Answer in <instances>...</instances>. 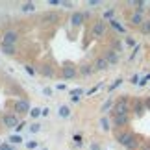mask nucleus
I'll list each match as a JSON object with an SVG mask.
<instances>
[{
  "mask_svg": "<svg viewBox=\"0 0 150 150\" xmlns=\"http://www.w3.org/2000/svg\"><path fill=\"white\" fill-rule=\"evenodd\" d=\"M117 141L124 148H128V150H137V148H139V145H141V139H139V137H137L135 134H132V132H128V130L119 132V134H117Z\"/></svg>",
  "mask_w": 150,
  "mask_h": 150,
  "instance_id": "f257e3e1",
  "label": "nucleus"
},
{
  "mask_svg": "<svg viewBox=\"0 0 150 150\" xmlns=\"http://www.w3.org/2000/svg\"><path fill=\"white\" fill-rule=\"evenodd\" d=\"M130 98H126V96H120V98L113 104V109L111 113L113 115H130Z\"/></svg>",
  "mask_w": 150,
  "mask_h": 150,
  "instance_id": "f03ea898",
  "label": "nucleus"
},
{
  "mask_svg": "<svg viewBox=\"0 0 150 150\" xmlns=\"http://www.w3.org/2000/svg\"><path fill=\"white\" fill-rule=\"evenodd\" d=\"M17 124H19V117L15 113H4L2 115V126H6V128H17Z\"/></svg>",
  "mask_w": 150,
  "mask_h": 150,
  "instance_id": "7ed1b4c3",
  "label": "nucleus"
},
{
  "mask_svg": "<svg viewBox=\"0 0 150 150\" xmlns=\"http://www.w3.org/2000/svg\"><path fill=\"white\" fill-rule=\"evenodd\" d=\"M130 124V115H113L111 117V126L115 128H124Z\"/></svg>",
  "mask_w": 150,
  "mask_h": 150,
  "instance_id": "20e7f679",
  "label": "nucleus"
},
{
  "mask_svg": "<svg viewBox=\"0 0 150 150\" xmlns=\"http://www.w3.org/2000/svg\"><path fill=\"white\" fill-rule=\"evenodd\" d=\"M17 41H19V33H17L15 30L4 32V35H2V45H13V47H15Z\"/></svg>",
  "mask_w": 150,
  "mask_h": 150,
  "instance_id": "39448f33",
  "label": "nucleus"
},
{
  "mask_svg": "<svg viewBox=\"0 0 150 150\" xmlns=\"http://www.w3.org/2000/svg\"><path fill=\"white\" fill-rule=\"evenodd\" d=\"M130 111H134L137 117H141V115L145 113V102H143L141 98L132 100V104H130Z\"/></svg>",
  "mask_w": 150,
  "mask_h": 150,
  "instance_id": "423d86ee",
  "label": "nucleus"
},
{
  "mask_svg": "<svg viewBox=\"0 0 150 150\" xmlns=\"http://www.w3.org/2000/svg\"><path fill=\"white\" fill-rule=\"evenodd\" d=\"M143 22H145V15L139 13V11H134V13L130 15V24L134 28H141Z\"/></svg>",
  "mask_w": 150,
  "mask_h": 150,
  "instance_id": "0eeeda50",
  "label": "nucleus"
},
{
  "mask_svg": "<svg viewBox=\"0 0 150 150\" xmlns=\"http://www.w3.org/2000/svg\"><path fill=\"white\" fill-rule=\"evenodd\" d=\"M91 32H93L95 37H102L104 33H106V22H104V21H96L93 24V30H91Z\"/></svg>",
  "mask_w": 150,
  "mask_h": 150,
  "instance_id": "6e6552de",
  "label": "nucleus"
},
{
  "mask_svg": "<svg viewBox=\"0 0 150 150\" xmlns=\"http://www.w3.org/2000/svg\"><path fill=\"white\" fill-rule=\"evenodd\" d=\"M30 111V102L28 100H17L15 102V115L17 113H28Z\"/></svg>",
  "mask_w": 150,
  "mask_h": 150,
  "instance_id": "1a4fd4ad",
  "label": "nucleus"
},
{
  "mask_svg": "<svg viewBox=\"0 0 150 150\" xmlns=\"http://www.w3.org/2000/svg\"><path fill=\"white\" fill-rule=\"evenodd\" d=\"M104 57H106L108 65H117V63H119V52H117V50H113V48H111V50H108Z\"/></svg>",
  "mask_w": 150,
  "mask_h": 150,
  "instance_id": "9d476101",
  "label": "nucleus"
},
{
  "mask_svg": "<svg viewBox=\"0 0 150 150\" xmlns=\"http://www.w3.org/2000/svg\"><path fill=\"white\" fill-rule=\"evenodd\" d=\"M109 65H108V61H106V57L104 56H98L95 59V63H93V71H106Z\"/></svg>",
  "mask_w": 150,
  "mask_h": 150,
  "instance_id": "9b49d317",
  "label": "nucleus"
},
{
  "mask_svg": "<svg viewBox=\"0 0 150 150\" xmlns=\"http://www.w3.org/2000/svg\"><path fill=\"white\" fill-rule=\"evenodd\" d=\"M61 76L69 80V78H74L76 76V67H72V65H65L63 67V71H61Z\"/></svg>",
  "mask_w": 150,
  "mask_h": 150,
  "instance_id": "f8f14e48",
  "label": "nucleus"
},
{
  "mask_svg": "<svg viewBox=\"0 0 150 150\" xmlns=\"http://www.w3.org/2000/svg\"><path fill=\"white\" fill-rule=\"evenodd\" d=\"M71 22H72V26H80L83 22V13H72V17H71Z\"/></svg>",
  "mask_w": 150,
  "mask_h": 150,
  "instance_id": "ddd939ff",
  "label": "nucleus"
},
{
  "mask_svg": "<svg viewBox=\"0 0 150 150\" xmlns=\"http://www.w3.org/2000/svg\"><path fill=\"white\" fill-rule=\"evenodd\" d=\"M95 71H93V65H87V63H83L82 67H80V74L82 76H91Z\"/></svg>",
  "mask_w": 150,
  "mask_h": 150,
  "instance_id": "4468645a",
  "label": "nucleus"
},
{
  "mask_svg": "<svg viewBox=\"0 0 150 150\" xmlns=\"http://www.w3.org/2000/svg\"><path fill=\"white\" fill-rule=\"evenodd\" d=\"M57 19H59V15H57L56 11H48V13L43 15V21H48V22H56Z\"/></svg>",
  "mask_w": 150,
  "mask_h": 150,
  "instance_id": "2eb2a0df",
  "label": "nucleus"
},
{
  "mask_svg": "<svg viewBox=\"0 0 150 150\" xmlns=\"http://www.w3.org/2000/svg\"><path fill=\"white\" fill-rule=\"evenodd\" d=\"M139 30H141L143 33H145V35H150V19H148V21L145 19V22L141 24V28H139Z\"/></svg>",
  "mask_w": 150,
  "mask_h": 150,
  "instance_id": "dca6fc26",
  "label": "nucleus"
},
{
  "mask_svg": "<svg viewBox=\"0 0 150 150\" xmlns=\"http://www.w3.org/2000/svg\"><path fill=\"white\" fill-rule=\"evenodd\" d=\"M2 52L8 54V56H13L15 54V47L13 45H2Z\"/></svg>",
  "mask_w": 150,
  "mask_h": 150,
  "instance_id": "f3484780",
  "label": "nucleus"
},
{
  "mask_svg": "<svg viewBox=\"0 0 150 150\" xmlns=\"http://www.w3.org/2000/svg\"><path fill=\"white\" fill-rule=\"evenodd\" d=\"M109 26H111V28H115V30H117V32H120V33L124 32V26H120L119 22H117V21H113V19L109 21Z\"/></svg>",
  "mask_w": 150,
  "mask_h": 150,
  "instance_id": "a211bd4d",
  "label": "nucleus"
},
{
  "mask_svg": "<svg viewBox=\"0 0 150 150\" xmlns=\"http://www.w3.org/2000/svg\"><path fill=\"white\" fill-rule=\"evenodd\" d=\"M21 9H22V11H26V13H28V11H35V4H32V2H26V4L22 6Z\"/></svg>",
  "mask_w": 150,
  "mask_h": 150,
  "instance_id": "6ab92c4d",
  "label": "nucleus"
},
{
  "mask_svg": "<svg viewBox=\"0 0 150 150\" xmlns=\"http://www.w3.org/2000/svg\"><path fill=\"white\" fill-rule=\"evenodd\" d=\"M109 124H111V122H109V119H106V117H102V119H100V126H102V130H109Z\"/></svg>",
  "mask_w": 150,
  "mask_h": 150,
  "instance_id": "aec40b11",
  "label": "nucleus"
},
{
  "mask_svg": "<svg viewBox=\"0 0 150 150\" xmlns=\"http://www.w3.org/2000/svg\"><path fill=\"white\" fill-rule=\"evenodd\" d=\"M59 115L61 117H69V115H71V109H69L67 106H61L59 108Z\"/></svg>",
  "mask_w": 150,
  "mask_h": 150,
  "instance_id": "412c9836",
  "label": "nucleus"
},
{
  "mask_svg": "<svg viewBox=\"0 0 150 150\" xmlns=\"http://www.w3.org/2000/svg\"><path fill=\"white\" fill-rule=\"evenodd\" d=\"M9 143L19 145V143H22V137H21V135H11V137H9Z\"/></svg>",
  "mask_w": 150,
  "mask_h": 150,
  "instance_id": "4be33fe9",
  "label": "nucleus"
},
{
  "mask_svg": "<svg viewBox=\"0 0 150 150\" xmlns=\"http://www.w3.org/2000/svg\"><path fill=\"white\" fill-rule=\"evenodd\" d=\"M120 83H122V80H120V78H119V80H115V82H113L111 85H109V87H108V89H109V91H113V89H117V87H119V85H120Z\"/></svg>",
  "mask_w": 150,
  "mask_h": 150,
  "instance_id": "5701e85b",
  "label": "nucleus"
},
{
  "mask_svg": "<svg viewBox=\"0 0 150 150\" xmlns=\"http://www.w3.org/2000/svg\"><path fill=\"white\" fill-rule=\"evenodd\" d=\"M30 115H32V117H39V115H41V109L33 108V109H30Z\"/></svg>",
  "mask_w": 150,
  "mask_h": 150,
  "instance_id": "b1692460",
  "label": "nucleus"
},
{
  "mask_svg": "<svg viewBox=\"0 0 150 150\" xmlns=\"http://www.w3.org/2000/svg\"><path fill=\"white\" fill-rule=\"evenodd\" d=\"M111 106H113V102H111V100H108V102H106V104L102 106V111H108V109L111 108Z\"/></svg>",
  "mask_w": 150,
  "mask_h": 150,
  "instance_id": "393cba45",
  "label": "nucleus"
},
{
  "mask_svg": "<svg viewBox=\"0 0 150 150\" xmlns=\"http://www.w3.org/2000/svg\"><path fill=\"white\" fill-rule=\"evenodd\" d=\"M39 130H41V126H39V124H32L30 126V132H32V134H35V132H39Z\"/></svg>",
  "mask_w": 150,
  "mask_h": 150,
  "instance_id": "a878e982",
  "label": "nucleus"
},
{
  "mask_svg": "<svg viewBox=\"0 0 150 150\" xmlns=\"http://www.w3.org/2000/svg\"><path fill=\"white\" fill-rule=\"evenodd\" d=\"M0 150H15L13 146H9L8 143H4V145H0Z\"/></svg>",
  "mask_w": 150,
  "mask_h": 150,
  "instance_id": "bb28decb",
  "label": "nucleus"
},
{
  "mask_svg": "<svg viewBox=\"0 0 150 150\" xmlns=\"http://www.w3.org/2000/svg\"><path fill=\"white\" fill-rule=\"evenodd\" d=\"M113 15H115V11H113V9H108L106 13H104V17H106V19H109V17H113Z\"/></svg>",
  "mask_w": 150,
  "mask_h": 150,
  "instance_id": "cd10ccee",
  "label": "nucleus"
},
{
  "mask_svg": "<svg viewBox=\"0 0 150 150\" xmlns=\"http://www.w3.org/2000/svg\"><path fill=\"white\" fill-rule=\"evenodd\" d=\"M126 45H128V47H135V41L130 39V37H126Z\"/></svg>",
  "mask_w": 150,
  "mask_h": 150,
  "instance_id": "c85d7f7f",
  "label": "nucleus"
},
{
  "mask_svg": "<svg viewBox=\"0 0 150 150\" xmlns=\"http://www.w3.org/2000/svg\"><path fill=\"white\" fill-rule=\"evenodd\" d=\"M24 126H26V122H19V124H17V128H15V130H17V132H21L22 128H24Z\"/></svg>",
  "mask_w": 150,
  "mask_h": 150,
  "instance_id": "c756f323",
  "label": "nucleus"
},
{
  "mask_svg": "<svg viewBox=\"0 0 150 150\" xmlns=\"http://www.w3.org/2000/svg\"><path fill=\"white\" fill-rule=\"evenodd\" d=\"M74 141H76V145H82V137L80 135H74Z\"/></svg>",
  "mask_w": 150,
  "mask_h": 150,
  "instance_id": "7c9ffc66",
  "label": "nucleus"
},
{
  "mask_svg": "<svg viewBox=\"0 0 150 150\" xmlns=\"http://www.w3.org/2000/svg\"><path fill=\"white\" fill-rule=\"evenodd\" d=\"M26 71H28V74H35V71H33L30 65H26Z\"/></svg>",
  "mask_w": 150,
  "mask_h": 150,
  "instance_id": "2f4dec72",
  "label": "nucleus"
},
{
  "mask_svg": "<svg viewBox=\"0 0 150 150\" xmlns=\"http://www.w3.org/2000/svg\"><path fill=\"white\" fill-rule=\"evenodd\" d=\"M37 146V143L35 141H32V143H28V148H35Z\"/></svg>",
  "mask_w": 150,
  "mask_h": 150,
  "instance_id": "473e14b6",
  "label": "nucleus"
},
{
  "mask_svg": "<svg viewBox=\"0 0 150 150\" xmlns=\"http://www.w3.org/2000/svg\"><path fill=\"white\" fill-rule=\"evenodd\" d=\"M141 150H150V143H145V145L141 146Z\"/></svg>",
  "mask_w": 150,
  "mask_h": 150,
  "instance_id": "72a5a7b5",
  "label": "nucleus"
},
{
  "mask_svg": "<svg viewBox=\"0 0 150 150\" xmlns=\"http://www.w3.org/2000/svg\"><path fill=\"white\" fill-rule=\"evenodd\" d=\"M137 80H139V76H132V80H130V83H137Z\"/></svg>",
  "mask_w": 150,
  "mask_h": 150,
  "instance_id": "f704fd0d",
  "label": "nucleus"
},
{
  "mask_svg": "<svg viewBox=\"0 0 150 150\" xmlns=\"http://www.w3.org/2000/svg\"><path fill=\"white\" fill-rule=\"evenodd\" d=\"M91 150H100V146L96 145V143H93V145H91Z\"/></svg>",
  "mask_w": 150,
  "mask_h": 150,
  "instance_id": "c9c22d12",
  "label": "nucleus"
},
{
  "mask_svg": "<svg viewBox=\"0 0 150 150\" xmlns=\"http://www.w3.org/2000/svg\"><path fill=\"white\" fill-rule=\"evenodd\" d=\"M100 2H98V0H91V2H89V6H98Z\"/></svg>",
  "mask_w": 150,
  "mask_h": 150,
  "instance_id": "e433bc0d",
  "label": "nucleus"
},
{
  "mask_svg": "<svg viewBox=\"0 0 150 150\" xmlns=\"http://www.w3.org/2000/svg\"><path fill=\"white\" fill-rule=\"evenodd\" d=\"M48 4H50V6H57V4H61V2H57V0H50Z\"/></svg>",
  "mask_w": 150,
  "mask_h": 150,
  "instance_id": "4c0bfd02",
  "label": "nucleus"
},
{
  "mask_svg": "<svg viewBox=\"0 0 150 150\" xmlns=\"http://www.w3.org/2000/svg\"><path fill=\"white\" fill-rule=\"evenodd\" d=\"M145 108H150V96H148V98L145 100Z\"/></svg>",
  "mask_w": 150,
  "mask_h": 150,
  "instance_id": "58836bf2",
  "label": "nucleus"
},
{
  "mask_svg": "<svg viewBox=\"0 0 150 150\" xmlns=\"http://www.w3.org/2000/svg\"><path fill=\"white\" fill-rule=\"evenodd\" d=\"M148 15H150V9H148Z\"/></svg>",
  "mask_w": 150,
  "mask_h": 150,
  "instance_id": "ea45409f",
  "label": "nucleus"
}]
</instances>
